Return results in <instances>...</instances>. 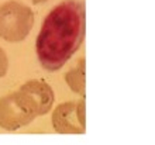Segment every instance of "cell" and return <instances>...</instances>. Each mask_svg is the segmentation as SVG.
Listing matches in <instances>:
<instances>
[{"instance_id": "6da1fadb", "label": "cell", "mask_w": 155, "mask_h": 145, "mask_svg": "<svg viewBox=\"0 0 155 145\" xmlns=\"http://www.w3.org/2000/svg\"><path fill=\"white\" fill-rule=\"evenodd\" d=\"M85 38V7L81 2L66 0L45 17L35 41L41 66L58 71L74 57Z\"/></svg>"}, {"instance_id": "7a4b0ae2", "label": "cell", "mask_w": 155, "mask_h": 145, "mask_svg": "<svg viewBox=\"0 0 155 145\" xmlns=\"http://www.w3.org/2000/svg\"><path fill=\"white\" fill-rule=\"evenodd\" d=\"M38 116V106L21 89L0 99V127L3 130L16 131L30 124Z\"/></svg>"}, {"instance_id": "3957f363", "label": "cell", "mask_w": 155, "mask_h": 145, "mask_svg": "<svg viewBox=\"0 0 155 145\" xmlns=\"http://www.w3.org/2000/svg\"><path fill=\"white\" fill-rule=\"evenodd\" d=\"M34 25V13L27 4L12 0L0 6V38L7 42H21Z\"/></svg>"}, {"instance_id": "277c9868", "label": "cell", "mask_w": 155, "mask_h": 145, "mask_svg": "<svg viewBox=\"0 0 155 145\" xmlns=\"http://www.w3.org/2000/svg\"><path fill=\"white\" fill-rule=\"evenodd\" d=\"M52 127L58 134H83L86 131L85 99L62 103L54 110Z\"/></svg>"}, {"instance_id": "5b68a950", "label": "cell", "mask_w": 155, "mask_h": 145, "mask_svg": "<svg viewBox=\"0 0 155 145\" xmlns=\"http://www.w3.org/2000/svg\"><path fill=\"white\" fill-rule=\"evenodd\" d=\"M20 89L33 97V100L35 101V104L38 106L40 116H44V114L49 113V110L52 109L55 94H54L52 87H51L47 82L30 81V82H27V83H24Z\"/></svg>"}, {"instance_id": "8992f818", "label": "cell", "mask_w": 155, "mask_h": 145, "mask_svg": "<svg viewBox=\"0 0 155 145\" xmlns=\"http://www.w3.org/2000/svg\"><path fill=\"white\" fill-rule=\"evenodd\" d=\"M65 81L72 92L85 97V64H83V59H81L79 68H75L66 73Z\"/></svg>"}, {"instance_id": "52a82bcc", "label": "cell", "mask_w": 155, "mask_h": 145, "mask_svg": "<svg viewBox=\"0 0 155 145\" xmlns=\"http://www.w3.org/2000/svg\"><path fill=\"white\" fill-rule=\"evenodd\" d=\"M7 69H8L7 55H6V52L3 51V48H0V79L7 73Z\"/></svg>"}, {"instance_id": "ba28073f", "label": "cell", "mask_w": 155, "mask_h": 145, "mask_svg": "<svg viewBox=\"0 0 155 145\" xmlns=\"http://www.w3.org/2000/svg\"><path fill=\"white\" fill-rule=\"evenodd\" d=\"M34 4H40V3H45V2H48V0H31Z\"/></svg>"}]
</instances>
